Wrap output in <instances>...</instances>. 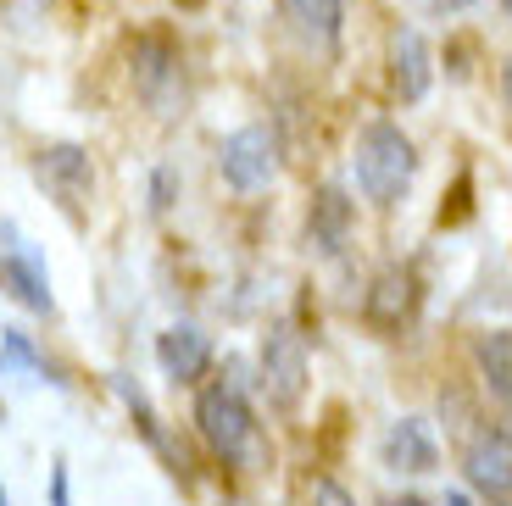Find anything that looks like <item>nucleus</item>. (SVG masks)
<instances>
[{"mask_svg": "<svg viewBox=\"0 0 512 506\" xmlns=\"http://www.w3.org/2000/svg\"><path fill=\"white\" fill-rule=\"evenodd\" d=\"M195 429H201L206 451L218 456L223 468L256 473L268 462V445H262L256 412L240 395V384H206V390L195 395Z\"/></svg>", "mask_w": 512, "mask_h": 506, "instance_id": "f257e3e1", "label": "nucleus"}, {"mask_svg": "<svg viewBox=\"0 0 512 506\" xmlns=\"http://www.w3.org/2000/svg\"><path fill=\"white\" fill-rule=\"evenodd\" d=\"M351 173L373 206H396L418 173V151L396 123H368L357 134V151H351Z\"/></svg>", "mask_w": 512, "mask_h": 506, "instance_id": "f03ea898", "label": "nucleus"}, {"mask_svg": "<svg viewBox=\"0 0 512 506\" xmlns=\"http://www.w3.org/2000/svg\"><path fill=\"white\" fill-rule=\"evenodd\" d=\"M218 173L240 195L268 190L273 178H279V140H273V128H262V123L234 128L229 140L218 145Z\"/></svg>", "mask_w": 512, "mask_h": 506, "instance_id": "7ed1b4c3", "label": "nucleus"}, {"mask_svg": "<svg viewBox=\"0 0 512 506\" xmlns=\"http://www.w3.org/2000/svg\"><path fill=\"white\" fill-rule=\"evenodd\" d=\"M262 390L284 412L301 406V395H307V345H301V334L290 323H273L262 334Z\"/></svg>", "mask_w": 512, "mask_h": 506, "instance_id": "20e7f679", "label": "nucleus"}, {"mask_svg": "<svg viewBox=\"0 0 512 506\" xmlns=\"http://www.w3.org/2000/svg\"><path fill=\"white\" fill-rule=\"evenodd\" d=\"M462 473L485 495L490 506H512V434L507 429H479L462 451Z\"/></svg>", "mask_w": 512, "mask_h": 506, "instance_id": "39448f33", "label": "nucleus"}, {"mask_svg": "<svg viewBox=\"0 0 512 506\" xmlns=\"http://www.w3.org/2000/svg\"><path fill=\"white\" fill-rule=\"evenodd\" d=\"M34 178L67 206V212H78V206L90 201V184H95L90 151H78V145H45V151L34 156Z\"/></svg>", "mask_w": 512, "mask_h": 506, "instance_id": "423d86ee", "label": "nucleus"}, {"mask_svg": "<svg viewBox=\"0 0 512 506\" xmlns=\"http://www.w3.org/2000/svg\"><path fill=\"white\" fill-rule=\"evenodd\" d=\"M134 89H140L145 106L173 117V95H167V89H179V51H173L162 34L134 39Z\"/></svg>", "mask_w": 512, "mask_h": 506, "instance_id": "0eeeda50", "label": "nucleus"}, {"mask_svg": "<svg viewBox=\"0 0 512 506\" xmlns=\"http://www.w3.org/2000/svg\"><path fill=\"white\" fill-rule=\"evenodd\" d=\"M435 84V51H429V39L418 28H396L390 34V89H396L401 101H423Z\"/></svg>", "mask_w": 512, "mask_h": 506, "instance_id": "6e6552de", "label": "nucleus"}, {"mask_svg": "<svg viewBox=\"0 0 512 506\" xmlns=\"http://www.w3.org/2000/svg\"><path fill=\"white\" fill-rule=\"evenodd\" d=\"M412 306H418V279H412L407 267H384L379 279H373L368 301H362V317H368L379 334H401Z\"/></svg>", "mask_w": 512, "mask_h": 506, "instance_id": "1a4fd4ad", "label": "nucleus"}, {"mask_svg": "<svg viewBox=\"0 0 512 506\" xmlns=\"http://www.w3.org/2000/svg\"><path fill=\"white\" fill-rule=\"evenodd\" d=\"M156 362L173 384H201V373L212 367V345L195 323H179V329L156 334Z\"/></svg>", "mask_w": 512, "mask_h": 506, "instance_id": "9d476101", "label": "nucleus"}, {"mask_svg": "<svg viewBox=\"0 0 512 506\" xmlns=\"http://www.w3.org/2000/svg\"><path fill=\"white\" fill-rule=\"evenodd\" d=\"M379 451H384V468H396V473H435L440 468V445H435V434H429L423 418L390 423Z\"/></svg>", "mask_w": 512, "mask_h": 506, "instance_id": "9b49d317", "label": "nucleus"}, {"mask_svg": "<svg viewBox=\"0 0 512 506\" xmlns=\"http://www.w3.org/2000/svg\"><path fill=\"white\" fill-rule=\"evenodd\" d=\"M0 284L17 295V301L28 306V312H51L56 295H51V279H45V267L34 262L28 251H12V256H0Z\"/></svg>", "mask_w": 512, "mask_h": 506, "instance_id": "f8f14e48", "label": "nucleus"}, {"mask_svg": "<svg viewBox=\"0 0 512 506\" xmlns=\"http://www.w3.org/2000/svg\"><path fill=\"white\" fill-rule=\"evenodd\" d=\"M346 234H351V201H346V190H318L312 217H307V240L318 245L323 256H334L340 245H346Z\"/></svg>", "mask_w": 512, "mask_h": 506, "instance_id": "ddd939ff", "label": "nucleus"}, {"mask_svg": "<svg viewBox=\"0 0 512 506\" xmlns=\"http://www.w3.org/2000/svg\"><path fill=\"white\" fill-rule=\"evenodd\" d=\"M474 362H479V379H485V390L496 395L501 406H512V329L479 334Z\"/></svg>", "mask_w": 512, "mask_h": 506, "instance_id": "4468645a", "label": "nucleus"}, {"mask_svg": "<svg viewBox=\"0 0 512 506\" xmlns=\"http://www.w3.org/2000/svg\"><path fill=\"white\" fill-rule=\"evenodd\" d=\"M284 12H290V23L301 28L312 45H323V51L340 45V23H346V6H340V0H284Z\"/></svg>", "mask_w": 512, "mask_h": 506, "instance_id": "2eb2a0df", "label": "nucleus"}, {"mask_svg": "<svg viewBox=\"0 0 512 506\" xmlns=\"http://www.w3.org/2000/svg\"><path fill=\"white\" fill-rule=\"evenodd\" d=\"M0 367H28V373H51L45 367V356L28 345V334H17V329H6L0 334Z\"/></svg>", "mask_w": 512, "mask_h": 506, "instance_id": "dca6fc26", "label": "nucleus"}, {"mask_svg": "<svg viewBox=\"0 0 512 506\" xmlns=\"http://www.w3.org/2000/svg\"><path fill=\"white\" fill-rule=\"evenodd\" d=\"M173 195H179V173H173V167H156L151 173V212H167Z\"/></svg>", "mask_w": 512, "mask_h": 506, "instance_id": "f3484780", "label": "nucleus"}, {"mask_svg": "<svg viewBox=\"0 0 512 506\" xmlns=\"http://www.w3.org/2000/svg\"><path fill=\"white\" fill-rule=\"evenodd\" d=\"M312 506H357V495H351L340 479H318L312 484Z\"/></svg>", "mask_w": 512, "mask_h": 506, "instance_id": "a211bd4d", "label": "nucleus"}, {"mask_svg": "<svg viewBox=\"0 0 512 506\" xmlns=\"http://www.w3.org/2000/svg\"><path fill=\"white\" fill-rule=\"evenodd\" d=\"M51 490H56V506H73V501H67V468H62V462H56V473H51Z\"/></svg>", "mask_w": 512, "mask_h": 506, "instance_id": "6ab92c4d", "label": "nucleus"}, {"mask_svg": "<svg viewBox=\"0 0 512 506\" xmlns=\"http://www.w3.org/2000/svg\"><path fill=\"white\" fill-rule=\"evenodd\" d=\"M501 95H507V106H512V56H507V67H501Z\"/></svg>", "mask_w": 512, "mask_h": 506, "instance_id": "aec40b11", "label": "nucleus"}, {"mask_svg": "<svg viewBox=\"0 0 512 506\" xmlns=\"http://www.w3.org/2000/svg\"><path fill=\"white\" fill-rule=\"evenodd\" d=\"M384 506H429L423 495H396V501H384Z\"/></svg>", "mask_w": 512, "mask_h": 506, "instance_id": "412c9836", "label": "nucleus"}, {"mask_svg": "<svg viewBox=\"0 0 512 506\" xmlns=\"http://www.w3.org/2000/svg\"><path fill=\"white\" fill-rule=\"evenodd\" d=\"M446 506H474V501H468L462 490H451V495H446Z\"/></svg>", "mask_w": 512, "mask_h": 506, "instance_id": "4be33fe9", "label": "nucleus"}, {"mask_svg": "<svg viewBox=\"0 0 512 506\" xmlns=\"http://www.w3.org/2000/svg\"><path fill=\"white\" fill-rule=\"evenodd\" d=\"M0 506H12V501H6V490H0Z\"/></svg>", "mask_w": 512, "mask_h": 506, "instance_id": "5701e85b", "label": "nucleus"}, {"mask_svg": "<svg viewBox=\"0 0 512 506\" xmlns=\"http://www.w3.org/2000/svg\"><path fill=\"white\" fill-rule=\"evenodd\" d=\"M501 6H507V12H512V0H501Z\"/></svg>", "mask_w": 512, "mask_h": 506, "instance_id": "b1692460", "label": "nucleus"}]
</instances>
